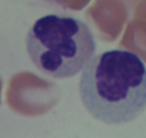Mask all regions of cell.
I'll use <instances>...</instances> for the list:
<instances>
[{"label":"cell","mask_w":146,"mask_h":138,"mask_svg":"<svg viewBox=\"0 0 146 138\" xmlns=\"http://www.w3.org/2000/svg\"><path fill=\"white\" fill-rule=\"evenodd\" d=\"M60 1H62L64 3H67V5H82L85 1H87V0H60Z\"/></svg>","instance_id":"obj_3"},{"label":"cell","mask_w":146,"mask_h":138,"mask_svg":"<svg viewBox=\"0 0 146 138\" xmlns=\"http://www.w3.org/2000/svg\"><path fill=\"white\" fill-rule=\"evenodd\" d=\"M0 89H1V82H0Z\"/></svg>","instance_id":"obj_4"},{"label":"cell","mask_w":146,"mask_h":138,"mask_svg":"<svg viewBox=\"0 0 146 138\" xmlns=\"http://www.w3.org/2000/svg\"><path fill=\"white\" fill-rule=\"evenodd\" d=\"M79 90L84 106L95 118L110 125L130 122L146 107L145 66L132 52H104L87 64Z\"/></svg>","instance_id":"obj_1"},{"label":"cell","mask_w":146,"mask_h":138,"mask_svg":"<svg viewBox=\"0 0 146 138\" xmlns=\"http://www.w3.org/2000/svg\"><path fill=\"white\" fill-rule=\"evenodd\" d=\"M29 57L40 71L55 79L78 74L96 50L89 27L70 17L49 15L35 22L28 32Z\"/></svg>","instance_id":"obj_2"}]
</instances>
